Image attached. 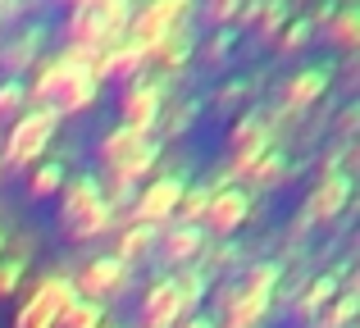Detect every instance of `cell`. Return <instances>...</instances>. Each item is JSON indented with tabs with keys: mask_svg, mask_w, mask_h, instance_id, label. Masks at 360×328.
Returning <instances> with one entry per match:
<instances>
[{
	"mask_svg": "<svg viewBox=\"0 0 360 328\" xmlns=\"http://www.w3.org/2000/svg\"><path fill=\"white\" fill-rule=\"evenodd\" d=\"M96 87H101V78L87 64H73L69 55H60V60H51L37 73L32 100L41 110H51V114H78V110H87L96 100Z\"/></svg>",
	"mask_w": 360,
	"mask_h": 328,
	"instance_id": "1",
	"label": "cell"
},
{
	"mask_svg": "<svg viewBox=\"0 0 360 328\" xmlns=\"http://www.w3.org/2000/svg\"><path fill=\"white\" fill-rule=\"evenodd\" d=\"M132 18V0H73L69 46L73 51H110Z\"/></svg>",
	"mask_w": 360,
	"mask_h": 328,
	"instance_id": "2",
	"label": "cell"
},
{
	"mask_svg": "<svg viewBox=\"0 0 360 328\" xmlns=\"http://www.w3.org/2000/svg\"><path fill=\"white\" fill-rule=\"evenodd\" d=\"M60 219H64V232L73 242H87L96 232H105L115 223V205L105 201L96 178H73L64 187V201H60Z\"/></svg>",
	"mask_w": 360,
	"mask_h": 328,
	"instance_id": "3",
	"label": "cell"
},
{
	"mask_svg": "<svg viewBox=\"0 0 360 328\" xmlns=\"http://www.w3.org/2000/svg\"><path fill=\"white\" fill-rule=\"evenodd\" d=\"M73 296H78V292H73V278L69 274L37 278V283L27 287L18 315H14V328H55V324H60V315L69 310Z\"/></svg>",
	"mask_w": 360,
	"mask_h": 328,
	"instance_id": "4",
	"label": "cell"
},
{
	"mask_svg": "<svg viewBox=\"0 0 360 328\" xmlns=\"http://www.w3.org/2000/svg\"><path fill=\"white\" fill-rule=\"evenodd\" d=\"M55 124H60V114H51V110H27V114H18L14 128H9V137H5V164L9 169H27L46 146H51Z\"/></svg>",
	"mask_w": 360,
	"mask_h": 328,
	"instance_id": "5",
	"label": "cell"
},
{
	"mask_svg": "<svg viewBox=\"0 0 360 328\" xmlns=\"http://www.w3.org/2000/svg\"><path fill=\"white\" fill-rule=\"evenodd\" d=\"M192 301H187V287L178 278H160L146 296H141V324L146 328H178V320H187Z\"/></svg>",
	"mask_w": 360,
	"mask_h": 328,
	"instance_id": "6",
	"label": "cell"
},
{
	"mask_svg": "<svg viewBox=\"0 0 360 328\" xmlns=\"http://www.w3.org/2000/svg\"><path fill=\"white\" fill-rule=\"evenodd\" d=\"M178 201H183V183L178 178H155V183H146V192L132 201L128 219L132 223H150V228H160V223H169L178 214Z\"/></svg>",
	"mask_w": 360,
	"mask_h": 328,
	"instance_id": "7",
	"label": "cell"
},
{
	"mask_svg": "<svg viewBox=\"0 0 360 328\" xmlns=\"http://www.w3.org/2000/svg\"><path fill=\"white\" fill-rule=\"evenodd\" d=\"M183 9H187V0H150V5H141L137 14L128 18V41L155 46L165 32H174V27H178Z\"/></svg>",
	"mask_w": 360,
	"mask_h": 328,
	"instance_id": "8",
	"label": "cell"
},
{
	"mask_svg": "<svg viewBox=\"0 0 360 328\" xmlns=\"http://www.w3.org/2000/svg\"><path fill=\"white\" fill-rule=\"evenodd\" d=\"M246 214H251V196H246L242 187H219V192L210 196V205H205V214H201V232L229 237V232L242 228Z\"/></svg>",
	"mask_w": 360,
	"mask_h": 328,
	"instance_id": "9",
	"label": "cell"
},
{
	"mask_svg": "<svg viewBox=\"0 0 360 328\" xmlns=\"http://www.w3.org/2000/svg\"><path fill=\"white\" fill-rule=\"evenodd\" d=\"M123 278H128V265H123L119 256H91L87 265L78 269V278H73V292L87 296V301H105L110 292H119Z\"/></svg>",
	"mask_w": 360,
	"mask_h": 328,
	"instance_id": "10",
	"label": "cell"
},
{
	"mask_svg": "<svg viewBox=\"0 0 360 328\" xmlns=\"http://www.w3.org/2000/svg\"><path fill=\"white\" fill-rule=\"evenodd\" d=\"M123 128H137V133L150 137V128L160 124V87L146 78H132L128 87H123Z\"/></svg>",
	"mask_w": 360,
	"mask_h": 328,
	"instance_id": "11",
	"label": "cell"
},
{
	"mask_svg": "<svg viewBox=\"0 0 360 328\" xmlns=\"http://www.w3.org/2000/svg\"><path fill=\"white\" fill-rule=\"evenodd\" d=\"M347 196H352V178H347V173H328L324 183L310 192L306 210H301V219H297V232H301V228H310L315 219H333V214L347 205Z\"/></svg>",
	"mask_w": 360,
	"mask_h": 328,
	"instance_id": "12",
	"label": "cell"
},
{
	"mask_svg": "<svg viewBox=\"0 0 360 328\" xmlns=\"http://www.w3.org/2000/svg\"><path fill=\"white\" fill-rule=\"evenodd\" d=\"M146 146H150V137H146V133H137V128H123V124H119L115 133L101 137L96 151H101V160H105V169L115 173V169H128L141 151H146Z\"/></svg>",
	"mask_w": 360,
	"mask_h": 328,
	"instance_id": "13",
	"label": "cell"
},
{
	"mask_svg": "<svg viewBox=\"0 0 360 328\" xmlns=\"http://www.w3.org/2000/svg\"><path fill=\"white\" fill-rule=\"evenodd\" d=\"M141 64H146V46H137V41H115L105 51V60H101V69H96V78H123V82H132L141 73Z\"/></svg>",
	"mask_w": 360,
	"mask_h": 328,
	"instance_id": "14",
	"label": "cell"
},
{
	"mask_svg": "<svg viewBox=\"0 0 360 328\" xmlns=\"http://www.w3.org/2000/svg\"><path fill=\"white\" fill-rule=\"evenodd\" d=\"M324 87H328V69H301L297 78H288L283 100H288V110H306L324 96Z\"/></svg>",
	"mask_w": 360,
	"mask_h": 328,
	"instance_id": "15",
	"label": "cell"
},
{
	"mask_svg": "<svg viewBox=\"0 0 360 328\" xmlns=\"http://www.w3.org/2000/svg\"><path fill=\"white\" fill-rule=\"evenodd\" d=\"M205 232L196 228V223H178V228H165V260H174V265H187V260L201 251Z\"/></svg>",
	"mask_w": 360,
	"mask_h": 328,
	"instance_id": "16",
	"label": "cell"
},
{
	"mask_svg": "<svg viewBox=\"0 0 360 328\" xmlns=\"http://www.w3.org/2000/svg\"><path fill=\"white\" fill-rule=\"evenodd\" d=\"M101 324H105V306L87 301V296H73L69 310L60 315V324H55V328H101Z\"/></svg>",
	"mask_w": 360,
	"mask_h": 328,
	"instance_id": "17",
	"label": "cell"
},
{
	"mask_svg": "<svg viewBox=\"0 0 360 328\" xmlns=\"http://www.w3.org/2000/svg\"><path fill=\"white\" fill-rule=\"evenodd\" d=\"M150 242H155V228H150V223H128V228H123V237H119V251H115V256L123 260V265H132V260L146 256Z\"/></svg>",
	"mask_w": 360,
	"mask_h": 328,
	"instance_id": "18",
	"label": "cell"
},
{
	"mask_svg": "<svg viewBox=\"0 0 360 328\" xmlns=\"http://www.w3.org/2000/svg\"><path fill=\"white\" fill-rule=\"evenodd\" d=\"M214 192H219L214 183L183 192V201H178V223H196V228H201V214H205V205H210V196H214Z\"/></svg>",
	"mask_w": 360,
	"mask_h": 328,
	"instance_id": "19",
	"label": "cell"
},
{
	"mask_svg": "<svg viewBox=\"0 0 360 328\" xmlns=\"http://www.w3.org/2000/svg\"><path fill=\"white\" fill-rule=\"evenodd\" d=\"M333 292H338V278H328V274L315 278V283L306 287V296L297 301V315H319L328 301H333Z\"/></svg>",
	"mask_w": 360,
	"mask_h": 328,
	"instance_id": "20",
	"label": "cell"
},
{
	"mask_svg": "<svg viewBox=\"0 0 360 328\" xmlns=\"http://www.w3.org/2000/svg\"><path fill=\"white\" fill-rule=\"evenodd\" d=\"M32 55H37V37L27 32V37H18V41H9L5 51H0V64H5V73H23L27 64H32Z\"/></svg>",
	"mask_w": 360,
	"mask_h": 328,
	"instance_id": "21",
	"label": "cell"
},
{
	"mask_svg": "<svg viewBox=\"0 0 360 328\" xmlns=\"http://www.w3.org/2000/svg\"><path fill=\"white\" fill-rule=\"evenodd\" d=\"M64 187V164H41L32 169V178H27V192L32 196H55Z\"/></svg>",
	"mask_w": 360,
	"mask_h": 328,
	"instance_id": "22",
	"label": "cell"
},
{
	"mask_svg": "<svg viewBox=\"0 0 360 328\" xmlns=\"http://www.w3.org/2000/svg\"><path fill=\"white\" fill-rule=\"evenodd\" d=\"M328 37H333L338 46H356L360 41V14H356V9L333 14V18H328Z\"/></svg>",
	"mask_w": 360,
	"mask_h": 328,
	"instance_id": "23",
	"label": "cell"
},
{
	"mask_svg": "<svg viewBox=\"0 0 360 328\" xmlns=\"http://www.w3.org/2000/svg\"><path fill=\"white\" fill-rule=\"evenodd\" d=\"M356 310H360V296L356 292H342L333 306H328V310H319V328H342Z\"/></svg>",
	"mask_w": 360,
	"mask_h": 328,
	"instance_id": "24",
	"label": "cell"
},
{
	"mask_svg": "<svg viewBox=\"0 0 360 328\" xmlns=\"http://www.w3.org/2000/svg\"><path fill=\"white\" fill-rule=\"evenodd\" d=\"M283 178V155L278 151H264L260 160H255V169H251V183H264V187H274Z\"/></svg>",
	"mask_w": 360,
	"mask_h": 328,
	"instance_id": "25",
	"label": "cell"
},
{
	"mask_svg": "<svg viewBox=\"0 0 360 328\" xmlns=\"http://www.w3.org/2000/svg\"><path fill=\"white\" fill-rule=\"evenodd\" d=\"M23 100H27V87L23 82H0V119H9V114H18L23 110Z\"/></svg>",
	"mask_w": 360,
	"mask_h": 328,
	"instance_id": "26",
	"label": "cell"
},
{
	"mask_svg": "<svg viewBox=\"0 0 360 328\" xmlns=\"http://www.w3.org/2000/svg\"><path fill=\"white\" fill-rule=\"evenodd\" d=\"M23 283V260H0V296H9Z\"/></svg>",
	"mask_w": 360,
	"mask_h": 328,
	"instance_id": "27",
	"label": "cell"
},
{
	"mask_svg": "<svg viewBox=\"0 0 360 328\" xmlns=\"http://www.w3.org/2000/svg\"><path fill=\"white\" fill-rule=\"evenodd\" d=\"M238 9H242V0H205V18L210 23H229Z\"/></svg>",
	"mask_w": 360,
	"mask_h": 328,
	"instance_id": "28",
	"label": "cell"
},
{
	"mask_svg": "<svg viewBox=\"0 0 360 328\" xmlns=\"http://www.w3.org/2000/svg\"><path fill=\"white\" fill-rule=\"evenodd\" d=\"M306 32H310V23H292L288 32H283V41H278V46H283V51H297V46L306 41Z\"/></svg>",
	"mask_w": 360,
	"mask_h": 328,
	"instance_id": "29",
	"label": "cell"
},
{
	"mask_svg": "<svg viewBox=\"0 0 360 328\" xmlns=\"http://www.w3.org/2000/svg\"><path fill=\"white\" fill-rule=\"evenodd\" d=\"M278 23H283V0H274V5L264 9V18H260V32H274Z\"/></svg>",
	"mask_w": 360,
	"mask_h": 328,
	"instance_id": "30",
	"label": "cell"
},
{
	"mask_svg": "<svg viewBox=\"0 0 360 328\" xmlns=\"http://www.w3.org/2000/svg\"><path fill=\"white\" fill-rule=\"evenodd\" d=\"M178 328H214L205 315H192V320H178Z\"/></svg>",
	"mask_w": 360,
	"mask_h": 328,
	"instance_id": "31",
	"label": "cell"
},
{
	"mask_svg": "<svg viewBox=\"0 0 360 328\" xmlns=\"http://www.w3.org/2000/svg\"><path fill=\"white\" fill-rule=\"evenodd\" d=\"M0 251H5V237H0Z\"/></svg>",
	"mask_w": 360,
	"mask_h": 328,
	"instance_id": "32",
	"label": "cell"
}]
</instances>
